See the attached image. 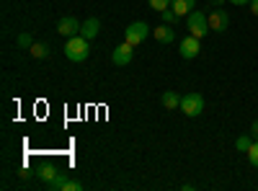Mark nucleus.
Here are the masks:
<instances>
[{
  "label": "nucleus",
  "instance_id": "1",
  "mask_svg": "<svg viewBox=\"0 0 258 191\" xmlns=\"http://www.w3.org/2000/svg\"><path fill=\"white\" fill-rule=\"evenodd\" d=\"M88 54H91V39H85L83 34L68 39V44H64V57H68L70 62H83V59H88Z\"/></svg>",
  "mask_w": 258,
  "mask_h": 191
},
{
  "label": "nucleus",
  "instance_id": "2",
  "mask_svg": "<svg viewBox=\"0 0 258 191\" xmlns=\"http://www.w3.org/2000/svg\"><path fill=\"white\" fill-rule=\"evenodd\" d=\"M186 29H188V34L191 36H197V39H204L212 29H209V18H207V13L204 11H199V8H194L188 16H186Z\"/></svg>",
  "mask_w": 258,
  "mask_h": 191
},
{
  "label": "nucleus",
  "instance_id": "3",
  "mask_svg": "<svg viewBox=\"0 0 258 191\" xmlns=\"http://www.w3.org/2000/svg\"><path fill=\"white\" fill-rule=\"evenodd\" d=\"M150 34H153V29H150L145 21H135V24H129L124 29V41H129L132 47H137V44H142Z\"/></svg>",
  "mask_w": 258,
  "mask_h": 191
},
{
  "label": "nucleus",
  "instance_id": "4",
  "mask_svg": "<svg viewBox=\"0 0 258 191\" xmlns=\"http://www.w3.org/2000/svg\"><path fill=\"white\" fill-rule=\"evenodd\" d=\"M178 109L186 114V116H199L202 111H204V96L202 93H186V96H181V106Z\"/></svg>",
  "mask_w": 258,
  "mask_h": 191
},
{
  "label": "nucleus",
  "instance_id": "5",
  "mask_svg": "<svg viewBox=\"0 0 258 191\" xmlns=\"http://www.w3.org/2000/svg\"><path fill=\"white\" fill-rule=\"evenodd\" d=\"M207 18H209V29L217 31V34L227 31V26H230V16H227L222 8H214L212 13H207Z\"/></svg>",
  "mask_w": 258,
  "mask_h": 191
},
{
  "label": "nucleus",
  "instance_id": "6",
  "mask_svg": "<svg viewBox=\"0 0 258 191\" xmlns=\"http://www.w3.org/2000/svg\"><path fill=\"white\" fill-rule=\"evenodd\" d=\"M181 57L183 59H194V57H199V52H202V39H197V36H186V39H181Z\"/></svg>",
  "mask_w": 258,
  "mask_h": 191
},
{
  "label": "nucleus",
  "instance_id": "7",
  "mask_svg": "<svg viewBox=\"0 0 258 191\" xmlns=\"http://www.w3.org/2000/svg\"><path fill=\"white\" fill-rule=\"evenodd\" d=\"M132 57H135V47L129 44V41H124V44H119L114 52H111V59H114V65H119V68H124V65H129L132 62Z\"/></svg>",
  "mask_w": 258,
  "mask_h": 191
},
{
  "label": "nucleus",
  "instance_id": "8",
  "mask_svg": "<svg viewBox=\"0 0 258 191\" xmlns=\"http://www.w3.org/2000/svg\"><path fill=\"white\" fill-rule=\"evenodd\" d=\"M80 26L83 24H78V18H73V16H64L62 21H59V24H57V31L62 34V36H78L80 34Z\"/></svg>",
  "mask_w": 258,
  "mask_h": 191
},
{
  "label": "nucleus",
  "instance_id": "9",
  "mask_svg": "<svg viewBox=\"0 0 258 191\" xmlns=\"http://www.w3.org/2000/svg\"><path fill=\"white\" fill-rule=\"evenodd\" d=\"M153 36L160 41V44H170V41L176 39V31H173V26H170V24H160V26L153 29Z\"/></svg>",
  "mask_w": 258,
  "mask_h": 191
},
{
  "label": "nucleus",
  "instance_id": "10",
  "mask_svg": "<svg viewBox=\"0 0 258 191\" xmlns=\"http://www.w3.org/2000/svg\"><path fill=\"white\" fill-rule=\"evenodd\" d=\"M98 31H101V21H98V18H88V21H83L80 34H83L85 39H93V36H98Z\"/></svg>",
  "mask_w": 258,
  "mask_h": 191
},
{
  "label": "nucleus",
  "instance_id": "11",
  "mask_svg": "<svg viewBox=\"0 0 258 191\" xmlns=\"http://www.w3.org/2000/svg\"><path fill=\"white\" fill-rule=\"evenodd\" d=\"M160 103L165 106L168 111H173V109H178V106H181V96H178L176 91H163V96H160Z\"/></svg>",
  "mask_w": 258,
  "mask_h": 191
},
{
  "label": "nucleus",
  "instance_id": "12",
  "mask_svg": "<svg viewBox=\"0 0 258 191\" xmlns=\"http://www.w3.org/2000/svg\"><path fill=\"white\" fill-rule=\"evenodd\" d=\"M170 8H173V11L178 13V18H181V16H188L194 8H197V0H173V3H170Z\"/></svg>",
  "mask_w": 258,
  "mask_h": 191
},
{
  "label": "nucleus",
  "instance_id": "13",
  "mask_svg": "<svg viewBox=\"0 0 258 191\" xmlns=\"http://www.w3.org/2000/svg\"><path fill=\"white\" fill-rule=\"evenodd\" d=\"M57 176H59V171H57L54 165H41L39 171H36V178H39V181H44V183H49V181L57 178Z\"/></svg>",
  "mask_w": 258,
  "mask_h": 191
},
{
  "label": "nucleus",
  "instance_id": "14",
  "mask_svg": "<svg viewBox=\"0 0 258 191\" xmlns=\"http://www.w3.org/2000/svg\"><path fill=\"white\" fill-rule=\"evenodd\" d=\"M29 52H31V57H36V59H44V57H49V44H44V41H34Z\"/></svg>",
  "mask_w": 258,
  "mask_h": 191
},
{
  "label": "nucleus",
  "instance_id": "15",
  "mask_svg": "<svg viewBox=\"0 0 258 191\" xmlns=\"http://www.w3.org/2000/svg\"><path fill=\"white\" fill-rule=\"evenodd\" d=\"M64 181H68V173H59L57 178H52L49 183H44V188H49V191H62Z\"/></svg>",
  "mask_w": 258,
  "mask_h": 191
},
{
  "label": "nucleus",
  "instance_id": "16",
  "mask_svg": "<svg viewBox=\"0 0 258 191\" xmlns=\"http://www.w3.org/2000/svg\"><path fill=\"white\" fill-rule=\"evenodd\" d=\"M31 44H34L31 34H18V36H16V47H18V49H31Z\"/></svg>",
  "mask_w": 258,
  "mask_h": 191
},
{
  "label": "nucleus",
  "instance_id": "17",
  "mask_svg": "<svg viewBox=\"0 0 258 191\" xmlns=\"http://www.w3.org/2000/svg\"><path fill=\"white\" fill-rule=\"evenodd\" d=\"M147 3H150V8H153V11L163 13V11L170 8V3H173V0H147Z\"/></svg>",
  "mask_w": 258,
  "mask_h": 191
},
{
  "label": "nucleus",
  "instance_id": "18",
  "mask_svg": "<svg viewBox=\"0 0 258 191\" xmlns=\"http://www.w3.org/2000/svg\"><path fill=\"white\" fill-rule=\"evenodd\" d=\"M250 145H253V140H250L248 135H243V137L235 140V147H238L240 153H248V150H250Z\"/></svg>",
  "mask_w": 258,
  "mask_h": 191
},
{
  "label": "nucleus",
  "instance_id": "19",
  "mask_svg": "<svg viewBox=\"0 0 258 191\" xmlns=\"http://www.w3.org/2000/svg\"><path fill=\"white\" fill-rule=\"evenodd\" d=\"M160 18H163V24H170V26H173L176 21H178V13H176L173 8H168V11H163V13H160Z\"/></svg>",
  "mask_w": 258,
  "mask_h": 191
},
{
  "label": "nucleus",
  "instance_id": "20",
  "mask_svg": "<svg viewBox=\"0 0 258 191\" xmlns=\"http://www.w3.org/2000/svg\"><path fill=\"white\" fill-rule=\"evenodd\" d=\"M245 155H248V160H250V165H253V168H258V140H255V142L250 145V150H248Z\"/></svg>",
  "mask_w": 258,
  "mask_h": 191
},
{
  "label": "nucleus",
  "instance_id": "21",
  "mask_svg": "<svg viewBox=\"0 0 258 191\" xmlns=\"http://www.w3.org/2000/svg\"><path fill=\"white\" fill-rule=\"evenodd\" d=\"M83 188V183L80 181H73V178H68L64 181V186H62V191H80Z\"/></svg>",
  "mask_w": 258,
  "mask_h": 191
},
{
  "label": "nucleus",
  "instance_id": "22",
  "mask_svg": "<svg viewBox=\"0 0 258 191\" xmlns=\"http://www.w3.org/2000/svg\"><path fill=\"white\" fill-rule=\"evenodd\" d=\"M248 6H250V13H253V16H258V0H250Z\"/></svg>",
  "mask_w": 258,
  "mask_h": 191
},
{
  "label": "nucleus",
  "instance_id": "23",
  "mask_svg": "<svg viewBox=\"0 0 258 191\" xmlns=\"http://www.w3.org/2000/svg\"><path fill=\"white\" fill-rule=\"evenodd\" d=\"M250 135L258 140V121H253V126H250Z\"/></svg>",
  "mask_w": 258,
  "mask_h": 191
},
{
  "label": "nucleus",
  "instance_id": "24",
  "mask_svg": "<svg viewBox=\"0 0 258 191\" xmlns=\"http://www.w3.org/2000/svg\"><path fill=\"white\" fill-rule=\"evenodd\" d=\"M230 3H232V6H248L250 0H230Z\"/></svg>",
  "mask_w": 258,
  "mask_h": 191
},
{
  "label": "nucleus",
  "instance_id": "25",
  "mask_svg": "<svg viewBox=\"0 0 258 191\" xmlns=\"http://www.w3.org/2000/svg\"><path fill=\"white\" fill-rule=\"evenodd\" d=\"M209 3H212V6H222V3H225V0H209Z\"/></svg>",
  "mask_w": 258,
  "mask_h": 191
}]
</instances>
